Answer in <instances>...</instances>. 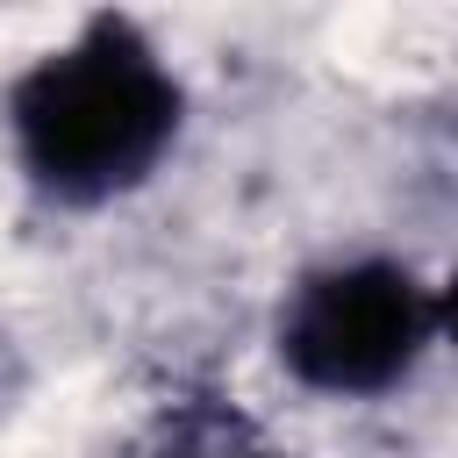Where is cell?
Masks as SVG:
<instances>
[{"instance_id":"cell-4","label":"cell","mask_w":458,"mask_h":458,"mask_svg":"<svg viewBox=\"0 0 458 458\" xmlns=\"http://www.w3.org/2000/svg\"><path fill=\"white\" fill-rule=\"evenodd\" d=\"M437 329H444V336L458 344V272H451V286L437 293Z\"/></svg>"},{"instance_id":"cell-1","label":"cell","mask_w":458,"mask_h":458,"mask_svg":"<svg viewBox=\"0 0 458 458\" xmlns=\"http://www.w3.org/2000/svg\"><path fill=\"white\" fill-rule=\"evenodd\" d=\"M21 165L57 200H107L136 186L179 136V79L136 36V21L100 14L64 50L29 64L7 100Z\"/></svg>"},{"instance_id":"cell-2","label":"cell","mask_w":458,"mask_h":458,"mask_svg":"<svg viewBox=\"0 0 458 458\" xmlns=\"http://www.w3.org/2000/svg\"><path fill=\"white\" fill-rule=\"evenodd\" d=\"M437 336V301L408 265L358 258L308 272L279 308V358L315 394H379Z\"/></svg>"},{"instance_id":"cell-3","label":"cell","mask_w":458,"mask_h":458,"mask_svg":"<svg viewBox=\"0 0 458 458\" xmlns=\"http://www.w3.org/2000/svg\"><path fill=\"white\" fill-rule=\"evenodd\" d=\"M136 458H272V444H265L236 408L200 401V408L165 415V422H157V437H150Z\"/></svg>"}]
</instances>
